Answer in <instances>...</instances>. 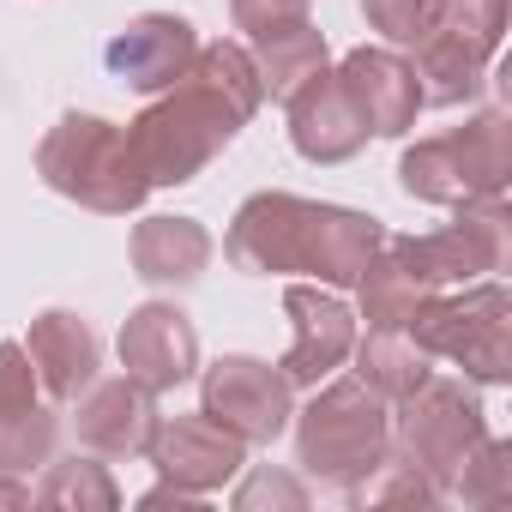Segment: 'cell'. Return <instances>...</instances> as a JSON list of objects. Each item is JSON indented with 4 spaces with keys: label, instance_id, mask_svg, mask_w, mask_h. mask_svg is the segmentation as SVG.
Listing matches in <instances>:
<instances>
[{
    "label": "cell",
    "instance_id": "cb8c5ba5",
    "mask_svg": "<svg viewBox=\"0 0 512 512\" xmlns=\"http://www.w3.org/2000/svg\"><path fill=\"white\" fill-rule=\"evenodd\" d=\"M31 506H55V512H115L121 506V488H115V476H109V464H97V452L91 458H49V470H43V482L31 488Z\"/></svg>",
    "mask_w": 512,
    "mask_h": 512
},
{
    "label": "cell",
    "instance_id": "44dd1931",
    "mask_svg": "<svg viewBox=\"0 0 512 512\" xmlns=\"http://www.w3.org/2000/svg\"><path fill=\"white\" fill-rule=\"evenodd\" d=\"M416 85H422V109H458V103H476V91L488 85V61H476L464 43H452L446 31H422L416 43Z\"/></svg>",
    "mask_w": 512,
    "mask_h": 512
},
{
    "label": "cell",
    "instance_id": "83f0119b",
    "mask_svg": "<svg viewBox=\"0 0 512 512\" xmlns=\"http://www.w3.org/2000/svg\"><path fill=\"white\" fill-rule=\"evenodd\" d=\"M362 19L386 37V49H416L434 25V0H362Z\"/></svg>",
    "mask_w": 512,
    "mask_h": 512
},
{
    "label": "cell",
    "instance_id": "4dcf8cb0",
    "mask_svg": "<svg viewBox=\"0 0 512 512\" xmlns=\"http://www.w3.org/2000/svg\"><path fill=\"white\" fill-rule=\"evenodd\" d=\"M19 506H31V482L19 470H0V512H19Z\"/></svg>",
    "mask_w": 512,
    "mask_h": 512
},
{
    "label": "cell",
    "instance_id": "484cf974",
    "mask_svg": "<svg viewBox=\"0 0 512 512\" xmlns=\"http://www.w3.org/2000/svg\"><path fill=\"white\" fill-rule=\"evenodd\" d=\"M350 500H356V506H410V512H428V506H440L446 494H440V488H434V482H428L398 446H392V452H386L356 488H350Z\"/></svg>",
    "mask_w": 512,
    "mask_h": 512
},
{
    "label": "cell",
    "instance_id": "9c48e42d",
    "mask_svg": "<svg viewBox=\"0 0 512 512\" xmlns=\"http://www.w3.org/2000/svg\"><path fill=\"white\" fill-rule=\"evenodd\" d=\"M506 229H512L506 199H482V205H458L452 223L434 235H398V247L434 290H458L506 272Z\"/></svg>",
    "mask_w": 512,
    "mask_h": 512
},
{
    "label": "cell",
    "instance_id": "8fae6325",
    "mask_svg": "<svg viewBox=\"0 0 512 512\" xmlns=\"http://www.w3.org/2000/svg\"><path fill=\"white\" fill-rule=\"evenodd\" d=\"M145 458L157 464V476H163L169 488H187V494L211 500V494H223V488L241 476L247 446L199 410V416H163Z\"/></svg>",
    "mask_w": 512,
    "mask_h": 512
},
{
    "label": "cell",
    "instance_id": "6da1fadb",
    "mask_svg": "<svg viewBox=\"0 0 512 512\" xmlns=\"http://www.w3.org/2000/svg\"><path fill=\"white\" fill-rule=\"evenodd\" d=\"M260 103L266 85L247 43H199L193 67L127 121V145L151 187H187L229 151Z\"/></svg>",
    "mask_w": 512,
    "mask_h": 512
},
{
    "label": "cell",
    "instance_id": "603a6c76",
    "mask_svg": "<svg viewBox=\"0 0 512 512\" xmlns=\"http://www.w3.org/2000/svg\"><path fill=\"white\" fill-rule=\"evenodd\" d=\"M253 67H260V85H266V97H290V91H302L314 73H326L332 67V55H326V31H314V19H302V25H284V31H266V37H253Z\"/></svg>",
    "mask_w": 512,
    "mask_h": 512
},
{
    "label": "cell",
    "instance_id": "30bf717a",
    "mask_svg": "<svg viewBox=\"0 0 512 512\" xmlns=\"http://www.w3.org/2000/svg\"><path fill=\"white\" fill-rule=\"evenodd\" d=\"M284 314H290V350H284V380L290 386H320L350 362L356 344V308L344 302V290L326 284H290L284 290Z\"/></svg>",
    "mask_w": 512,
    "mask_h": 512
},
{
    "label": "cell",
    "instance_id": "d6986e66",
    "mask_svg": "<svg viewBox=\"0 0 512 512\" xmlns=\"http://www.w3.org/2000/svg\"><path fill=\"white\" fill-rule=\"evenodd\" d=\"M211 247L217 241H211V229L199 217H145V223H133V241H127L133 278H145L157 290L193 284L211 266Z\"/></svg>",
    "mask_w": 512,
    "mask_h": 512
},
{
    "label": "cell",
    "instance_id": "7c38bea8",
    "mask_svg": "<svg viewBox=\"0 0 512 512\" xmlns=\"http://www.w3.org/2000/svg\"><path fill=\"white\" fill-rule=\"evenodd\" d=\"M115 356H121V374L151 386L157 398L187 386L199 374V332L193 320L175 308V302H145L121 320V338H115Z\"/></svg>",
    "mask_w": 512,
    "mask_h": 512
},
{
    "label": "cell",
    "instance_id": "4fadbf2b",
    "mask_svg": "<svg viewBox=\"0 0 512 512\" xmlns=\"http://www.w3.org/2000/svg\"><path fill=\"white\" fill-rule=\"evenodd\" d=\"M193 55H199V37H193V25H187L181 13H139V19H127V25L109 37L103 67H109L127 91L157 97V91H169V85L193 67Z\"/></svg>",
    "mask_w": 512,
    "mask_h": 512
},
{
    "label": "cell",
    "instance_id": "ba28073f",
    "mask_svg": "<svg viewBox=\"0 0 512 512\" xmlns=\"http://www.w3.org/2000/svg\"><path fill=\"white\" fill-rule=\"evenodd\" d=\"M199 410L241 446H272L296 416V386L260 356H217L199 380Z\"/></svg>",
    "mask_w": 512,
    "mask_h": 512
},
{
    "label": "cell",
    "instance_id": "ac0fdd59",
    "mask_svg": "<svg viewBox=\"0 0 512 512\" xmlns=\"http://www.w3.org/2000/svg\"><path fill=\"white\" fill-rule=\"evenodd\" d=\"M284 109H290V145H296L308 163H320V169L350 163V157L368 145V127H362V115H356V103L344 97V85H338L332 67L314 73L302 91H290Z\"/></svg>",
    "mask_w": 512,
    "mask_h": 512
},
{
    "label": "cell",
    "instance_id": "d4e9b609",
    "mask_svg": "<svg viewBox=\"0 0 512 512\" xmlns=\"http://www.w3.org/2000/svg\"><path fill=\"white\" fill-rule=\"evenodd\" d=\"M506 13H512V0H434V31H446L452 43H464L476 61L494 67L506 43Z\"/></svg>",
    "mask_w": 512,
    "mask_h": 512
},
{
    "label": "cell",
    "instance_id": "f1b7e54d",
    "mask_svg": "<svg viewBox=\"0 0 512 512\" xmlns=\"http://www.w3.org/2000/svg\"><path fill=\"white\" fill-rule=\"evenodd\" d=\"M235 500V512H308V482L302 476H290V470H253V476H241V488L229 494Z\"/></svg>",
    "mask_w": 512,
    "mask_h": 512
},
{
    "label": "cell",
    "instance_id": "7a4b0ae2",
    "mask_svg": "<svg viewBox=\"0 0 512 512\" xmlns=\"http://www.w3.org/2000/svg\"><path fill=\"white\" fill-rule=\"evenodd\" d=\"M386 241V223L350 205L302 199V193H253L235 205L223 229V253L253 278H314L326 290H356L368 260Z\"/></svg>",
    "mask_w": 512,
    "mask_h": 512
},
{
    "label": "cell",
    "instance_id": "5bb4252c",
    "mask_svg": "<svg viewBox=\"0 0 512 512\" xmlns=\"http://www.w3.org/2000/svg\"><path fill=\"white\" fill-rule=\"evenodd\" d=\"M338 85L344 97L356 103L368 139H404L422 115V85H416V67L398 55V49H350L338 67Z\"/></svg>",
    "mask_w": 512,
    "mask_h": 512
},
{
    "label": "cell",
    "instance_id": "2e32d148",
    "mask_svg": "<svg viewBox=\"0 0 512 512\" xmlns=\"http://www.w3.org/2000/svg\"><path fill=\"white\" fill-rule=\"evenodd\" d=\"M61 416L37 386L25 344H0V470H37L55 458Z\"/></svg>",
    "mask_w": 512,
    "mask_h": 512
},
{
    "label": "cell",
    "instance_id": "7402d4cb",
    "mask_svg": "<svg viewBox=\"0 0 512 512\" xmlns=\"http://www.w3.org/2000/svg\"><path fill=\"white\" fill-rule=\"evenodd\" d=\"M350 362H356V380L368 392H380L386 404L410 398L428 374H434V356L410 344V332H386V326H368V338L350 344Z\"/></svg>",
    "mask_w": 512,
    "mask_h": 512
},
{
    "label": "cell",
    "instance_id": "3957f363",
    "mask_svg": "<svg viewBox=\"0 0 512 512\" xmlns=\"http://www.w3.org/2000/svg\"><path fill=\"white\" fill-rule=\"evenodd\" d=\"M290 422H296V464H302V476H314L326 488H344V494L392 452V404L380 392H368L356 374L320 380L314 398Z\"/></svg>",
    "mask_w": 512,
    "mask_h": 512
},
{
    "label": "cell",
    "instance_id": "ffe728a7",
    "mask_svg": "<svg viewBox=\"0 0 512 512\" xmlns=\"http://www.w3.org/2000/svg\"><path fill=\"white\" fill-rule=\"evenodd\" d=\"M356 296H362V320H368V326L404 332V326H410V314L434 296V284L404 260L398 235H386V241H380V253L368 260V272L356 278Z\"/></svg>",
    "mask_w": 512,
    "mask_h": 512
},
{
    "label": "cell",
    "instance_id": "4316f807",
    "mask_svg": "<svg viewBox=\"0 0 512 512\" xmlns=\"http://www.w3.org/2000/svg\"><path fill=\"white\" fill-rule=\"evenodd\" d=\"M446 494L464 500V506H506V494H512V446L488 434V440L458 464V476H452Z\"/></svg>",
    "mask_w": 512,
    "mask_h": 512
},
{
    "label": "cell",
    "instance_id": "8992f818",
    "mask_svg": "<svg viewBox=\"0 0 512 512\" xmlns=\"http://www.w3.org/2000/svg\"><path fill=\"white\" fill-rule=\"evenodd\" d=\"M410 344L434 362L464 368L470 386H506L512 380V296L500 278H476L458 290H434L410 314Z\"/></svg>",
    "mask_w": 512,
    "mask_h": 512
},
{
    "label": "cell",
    "instance_id": "5b68a950",
    "mask_svg": "<svg viewBox=\"0 0 512 512\" xmlns=\"http://www.w3.org/2000/svg\"><path fill=\"white\" fill-rule=\"evenodd\" d=\"M37 175L61 199H73V205H85L97 217H127V211H139L151 199V181H145V169H139V157L127 145V127H115L103 115H79V109L61 115L43 133Z\"/></svg>",
    "mask_w": 512,
    "mask_h": 512
},
{
    "label": "cell",
    "instance_id": "f546056e",
    "mask_svg": "<svg viewBox=\"0 0 512 512\" xmlns=\"http://www.w3.org/2000/svg\"><path fill=\"white\" fill-rule=\"evenodd\" d=\"M229 19L253 43V37H266V31H284V25L314 19V0H229Z\"/></svg>",
    "mask_w": 512,
    "mask_h": 512
},
{
    "label": "cell",
    "instance_id": "277c9868",
    "mask_svg": "<svg viewBox=\"0 0 512 512\" xmlns=\"http://www.w3.org/2000/svg\"><path fill=\"white\" fill-rule=\"evenodd\" d=\"M398 187L416 205H440V211L506 199V187H512V121H506V109H482L452 133L404 145Z\"/></svg>",
    "mask_w": 512,
    "mask_h": 512
},
{
    "label": "cell",
    "instance_id": "52a82bcc",
    "mask_svg": "<svg viewBox=\"0 0 512 512\" xmlns=\"http://www.w3.org/2000/svg\"><path fill=\"white\" fill-rule=\"evenodd\" d=\"M488 440V410L476 398L470 380H452V374H428L410 398L392 404V446L446 494L458 464Z\"/></svg>",
    "mask_w": 512,
    "mask_h": 512
},
{
    "label": "cell",
    "instance_id": "9a60e30c",
    "mask_svg": "<svg viewBox=\"0 0 512 512\" xmlns=\"http://www.w3.org/2000/svg\"><path fill=\"white\" fill-rule=\"evenodd\" d=\"M73 404H79V416H73L79 446L97 452V458H145L151 440H157V422H163L157 392L139 386V380H127V374L91 380Z\"/></svg>",
    "mask_w": 512,
    "mask_h": 512
},
{
    "label": "cell",
    "instance_id": "e0dca14e",
    "mask_svg": "<svg viewBox=\"0 0 512 512\" xmlns=\"http://www.w3.org/2000/svg\"><path fill=\"white\" fill-rule=\"evenodd\" d=\"M25 356H31L37 386H43L49 404H73L103 368V344H97L91 320L73 314V308H43L25 332Z\"/></svg>",
    "mask_w": 512,
    "mask_h": 512
}]
</instances>
